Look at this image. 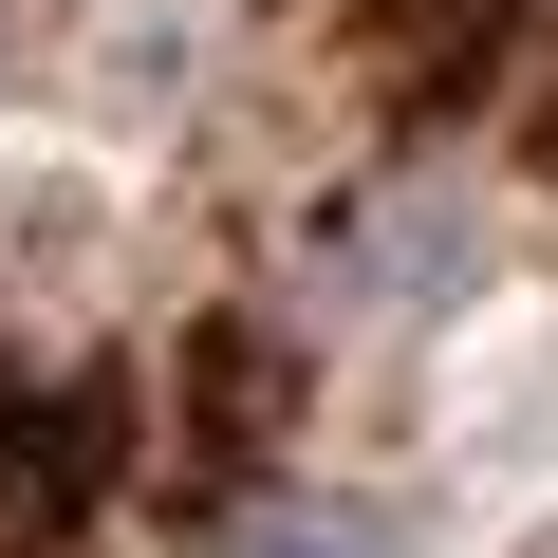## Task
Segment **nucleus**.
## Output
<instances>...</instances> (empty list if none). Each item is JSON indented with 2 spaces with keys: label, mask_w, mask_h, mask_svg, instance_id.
<instances>
[{
  "label": "nucleus",
  "mask_w": 558,
  "mask_h": 558,
  "mask_svg": "<svg viewBox=\"0 0 558 558\" xmlns=\"http://www.w3.org/2000/svg\"><path fill=\"white\" fill-rule=\"evenodd\" d=\"M205 558H410V521L354 502V484H260V502H223Z\"/></svg>",
  "instance_id": "obj_2"
},
{
  "label": "nucleus",
  "mask_w": 558,
  "mask_h": 558,
  "mask_svg": "<svg viewBox=\"0 0 558 558\" xmlns=\"http://www.w3.org/2000/svg\"><path fill=\"white\" fill-rule=\"evenodd\" d=\"M465 279H484V186H447V168H391V186H354V205L317 223V299H336L354 336L447 317Z\"/></svg>",
  "instance_id": "obj_1"
}]
</instances>
